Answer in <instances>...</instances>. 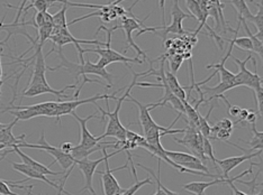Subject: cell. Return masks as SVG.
Wrapping results in <instances>:
<instances>
[{
    "label": "cell",
    "instance_id": "1",
    "mask_svg": "<svg viewBox=\"0 0 263 195\" xmlns=\"http://www.w3.org/2000/svg\"><path fill=\"white\" fill-rule=\"evenodd\" d=\"M58 56L60 58V61H61V63H60L58 67L55 68H50L47 67V70L49 71H57V70H60V69H65L68 71V72L70 74H72L74 76L76 79V85L78 84V82H79V76H82L83 78V81H82V84L78 88V90L74 94V98H78L79 97L80 94V91L81 89L83 88V85H85L86 83H99V84H103V82L100 81H97V80H90L88 79V74H93V75H98L100 76V78H103L104 80H106L107 82H108V86L111 88L112 86V75L107 71L106 69H103V68H99L97 63H92L90 61H86L83 64L81 63H73V62H70L67 57L64 56L63 52H62V49H58Z\"/></svg>",
    "mask_w": 263,
    "mask_h": 195
},
{
    "label": "cell",
    "instance_id": "2",
    "mask_svg": "<svg viewBox=\"0 0 263 195\" xmlns=\"http://www.w3.org/2000/svg\"><path fill=\"white\" fill-rule=\"evenodd\" d=\"M128 69L132 71V74H133V80H132V83L126 88V92H125L124 96H122L121 98H117V100H116L117 105H116L115 111H112V112L109 111V100H106L107 111L104 110L101 107H99L97 103H95L96 107L99 109V111L101 112V115H103V116H101V121L105 120V117H108V123H107L106 132H105L104 135H101V137H103V139L106 138V137L116 138L118 143L121 144V147L125 143V141H126L127 129L122 125L121 120H119V111H121L123 102L125 101V100H126L127 97H129V93H130L132 89L136 86L137 79H139L140 76H143V73L134 72L133 69H132L130 67Z\"/></svg>",
    "mask_w": 263,
    "mask_h": 195
},
{
    "label": "cell",
    "instance_id": "3",
    "mask_svg": "<svg viewBox=\"0 0 263 195\" xmlns=\"http://www.w3.org/2000/svg\"><path fill=\"white\" fill-rule=\"evenodd\" d=\"M103 155H105V170L101 172V170H97L96 173H98L101 175V184H103V191L105 195H121L122 193L125 192V188H122L119 183L117 182L116 177L114 176V173L117 172V170H122V169H127L128 168V163L123 165L121 167L110 169L109 167V163L108 159L112 156L117 155V154L124 151L121 148V145H119L118 141H115V143H110L108 145H106L103 149Z\"/></svg>",
    "mask_w": 263,
    "mask_h": 195
},
{
    "label": "cell",
    "instance_id": "4",
    "mask_svg": "<svg viewBox=\"0 0 263 195\" xmlns=\"http://www.w3.org/2000/svg\"><path fill=\"white\" fill-rule=\"evenodd\" d=\"M60 101H62V100L41 102L32 105H18V107L10 105V107H6L2 111V114L8 112V114L15 116L16 119L18 120H29L35 117H58Z\"/></svg>",
    "mask_w": 263,
    "mask_h": 195
},
{
    "label": "cell",
    "instance_id": "5",
    "mask_svg": "<svg viewBox=\"0 0 263 195\" xmlns=\"http://www.w3.org/2000/svg\"><path fill=\"white\" fill-rule=\"evenodd\" d=\"M171 17L172 23L170 25H163V26H157V27H144L137 33L136 36L139 37L142 34L147 32H153L155 35L162 37L164 40L166 38L168 34H177V35H187L188 32H186L182 27V21L187 18H194L191 15H188L180 8L179 6V0H173V5L171 8Z\"/></svg>",
    "mask_w": 263,
    "mask_h": 195
},
{
    "label": "cell",
    "instance_id": "6",
    "mask_svg": "<svg viewBox=\"0 0 263 195\" xmlns=\"http://www.w3.org/2000/svg\"><path fill=\"white\" fill-rule=\"evenodd\" d=\"M136 4H137V2L134 3L128 8V15L119 17L118 25L110 28V31L115 32V31H117V29H123V31L125 32V35H126V44H127L126 47L124 49V52H126L128 50V47H132V49H134L135 52L137 53V56H143V60L145 61V60H147L146 53L144 51H142L140 47L135 44L133 37H132V34H133L134 31H137V29H140V31H141L142 28L145 27L144 21L148 18V17H150L151 14L147 15L143 20H140L133 13H132V8H134V6Z\"/></svg>",
    "mask_w": 263,
    "mask_h": 195
},
{
    "label": "cell",
    "instance_id": "7",
    "mask_svg": "<svg viewBox=\"0 0 263 195\" xmlns=\"http://www.w3.org/2000/svg\"><path fill=\"white\" fill-rule=\"evenodd\" d=\"M231 57L238 65V68H240V72L236 74V79H235L237 86L245 85L248 88L253 89L254 91L263 86L262 85L263 76H260L258 74V65H256V60L252 57V54H251V53L244 61L238 60V58H236L233 55H231Z\"/></svg>",
    "mask_w": 263,
    "mask_h": 195
},
{
    "label": "cell",
    "instance_id": "8",
    "mask_svg": "<svg viewBox=\"0 0 263 195\" xmlns=\"http://www.w3.org/2000/svg\"><path fill=\"white\" fill-rule=\"evenodd\" d=\"M20 147V148H32V149H40V150H44L46 151L47 154H50V155L54 158V161H53L50 165L49 167H51L53 164L55 163H59L60 166H61L63 168V172L64 174L68 172V170L74 166L76 165V159L71 156V154H67L64 153L61 147H54L50 145L47 141L45 140V135H44V132L41 134V138L40 140L37 141V144H27L25 143V141H22V143H20L18 145H17Z\"/></svg>",
    "mask_w": 263,
    "mask_h": 195
},
{
    "label": "cell",
    "instance_id": "9",
    "mask_svg": "<svg viewBox=\"0 0 263 195\" xmlns=\"http://www.w3.org/2000/svg\"><path fill=\"white\" fill-rule=\"evenodd\" d=\"M100 31H105L107 33V43L106 46L104 47H98V49H93V50H83L85 53H96L98 54L100 57H104L107 60L109 64L111 63H124L126 67H129V63H134V64H143L144 61L140 60L139 57L135 58H130V57H126L125 55L121 54V53L116 52L115 50H112L110 47V43H111V31L110 28H107L105 26H100L98 28V31L96 32V35H97Z\"/></svg>",
    "mask_w": 263,
    "mask_h": 195
},
{
    "label": "cell",
    "instance_id": "10",
    "mask_svg": "<svg viewBox=\"0 0 263 195\" xmlns=\"http://www.w3.org/2000/svg\"><path fill=\"white\" fill-rule=\"evenodd\" d=\"M175 141L179 145H182L188 148L193 153V155L198 157L200 161H202V163L209 162L204 153V136L200 134L197 127L188 123L186 132H184V137L182 139L175 138Z\"/></svg>",
    "mask_w": 263,
    "mask_h": 195
},
{
    "label": "cell",
    "instance_id": "11",
    "mask_svg": "<svg viewBox=\"0 0 263 195\" xmlns=\"http://www.w3.org/2000/svg\"><path fill=\"white\" fill-rule=\"evenodd\" d=\"M121 90H122V89H119L118 91H121ZM116 93H112V94H96L95 97L83 99V100L74 99V100H71V101H60L59 102V109H58L57 122L60 123V119H61L62 116L71 115L73 111H76V109L78 107H80L81 104H86V103H93L95 104L97 100H103V99H105V100L112 99V100H115V101H116V100H117Z\"/></svg>",
    "mask_w": 263,
    "mask_h": 195
},
{
    "label": "cell",
    "instance_id": "12",
    "mask_svg": "<svg viewBox=\"0 0 263 195\" xmlns=\"http://www.w3.org/2000/svg\"><path fill=\"white\" fill-rule=\"evenodd\" d=\"M165 155L168 156L172 162H175L177 165H180V166L193 169V170H198V172H204L207 174H212L209 172L206 165L202 163V161L198 157H196L193 154L188 153H181V151H171V150H165Z\"/></svg>",
    "mask_w": 263,
    "mask_h": 195
},
{
    "label": "cell",
    "instance_id": "13",
    "mask_svg": "<svg viewBox=\"0 0 263 195\" xmlns=\"http://www.w3.org/2000/svg\"><path fill=\"white\" fill-rule=\"evenodd\" d=\"M104 161H105V155L101 158L93 159V161H91V159H89V158L81 159V161H76V165L82 172L83 176H85V181H86L85 186H83V188L80 191L81 193L85 191H89L92 195H97V193H96L95 188L92 186V179H93V175L96 174V172H97L98 165L104 163Z\"/></svg>",
    "mask_w": 263,
    "mask_h": 195
},
{
    "label": "cell",
    "instance_id": "14",
    "mask_svg": "<svg viewBox=\"0 0 263 195\" xmlns=\"http://www.w3.org/2000/svg\"><path fill=\"white\" fill-rule=\"evenodd\" d=\"M72 115L76 120L79 122L80 125V134H81V140L79 145L81 147H83V148H87V149H91V148H95L96 146H98L100 144V141L103 140V137L101 136H99V137H95V136L89 132V129L87 128V122L90 120V119H93V118H97V114H93V115H90L88 116L86 118H81L77 115V112L73 111Z\"/></svg>",
    "mask_w": 263,
    "mask_h": 195
},
{
    "label": "cell",
    "instance_id": "15",
    "mask_svg": "<svg viewBox=\"0 0 263 195\" xmlns=\"http://www.w3.org/2000/svg\"><path fill=\"white\" fill-rule=\"evenodd\" d=\"M263 150H256L255 153H251V154H244V155L241 156H233L229 157L225 159H217V165L220 167V169L223 170V177L224 179H229L230 173L235 167H237L238 165H241L242 163L250 161V159L255 158V157H260Z\"/></svg>",
    "mask_w": 263,
    "mask_h": 195
},
{
    "label": "cell",
    "instance_id": "16",
    "mask_svg": "<svg viewBox=\"0 0 263 195\" xmlns=\"http://www.w3.org/2000/svg\"><path fill=\"white\" fill-rule=\"evenodd\" d=\"M76 86H77L76 84H71L61 89V90H55V89L51 88L50 84H33V85H28L25 90L23 91L22 97L33 98V97H39L41 94L51 93L57 96L59 100H62V98H69V96L64 94V91L68 90V89H74Z\"/></svg>",
    "mask_w": 263,
    "mask_h": 195
},
{
    "label": "cell",
    "instance_id": "17",
    "mask_svg": "<svg viewBox=\"0 0 263 195\" xmlns=\"http://www.w3.org/2000/svg\"><path fill=\"white\" fill-rule=\"evenodd\" d=\"M129 99H126L125 101L127 102H133L135 103L137 107H139V119H140V122H141V127H142V130H143V135L151 132V130L153 129H159L161 128V126H159L157 122H155L153 120L152 116L150 115V108H148L147 104H143L141 103L140 101H137L136 99L132 98L130 96L128 97Z\"/></svg>",
    "mask_w": 263,
    "mask_h": 195
},
{
    "label": "cell",
    "instance_id": "18",
    "mask_svg": "<svg viewBox=\"0 0 263 195\" xmlns=\"http://www.w3.org/2000/svg\"><path fill=\"white\" fill-rule=\"evenodd\" d=\"M10 164H11V166H13V168L16 170V172H20L23 175H25L26 177H28L29 180L33 179V180H39V181H42V182L46 183V184H49L50 186H52L53 188H54V190L58 191V195L60 194V185L57 184L55 182L51 181L50 179H47L46 175L37 172V170H35L32 167L27 166V165H25L24 163H13V162H10Z\"/></svg>",
    "mask_w": 263,
    "mask_h": 195
},
{
    "label": "cell",
    "instance_id": "19",
    "mask_svg": "<svg viewBox=\"0 0 263 195\" xmlns=\"http://www.w3.org/2000/svg\"><path fill=\"white\" fill-rule=\"evenodd\" d=\"M25 179L21 182H9L0 179V195H32L33 185L23 186L21 183L26 182Z\"/></svg>",
    "mask_w": 263,
    "mask_h": 195
},
{
    "label": "cell",
    "instance_id": "20",
    "mask_svg": "<svg viewBox=\"0 0 263 195\" xmlns=\"http://www.w3.org/2000/svg\"><path fill=\"white\" fill-rule=\"evenodd\" d=\"M14 150H15V153L17 154V155H18L20 157H21V159L23 161V163L25 164V165H27V166H29V167H32L33 169H35V170H37V172H40V173H42V174H44V175H51V176H59V175H63L64 174V172L62 170V172H53V170H51L50 169V167L49 166H44L43 164H41V163H39V162H36L35 161V159H33L31 156H28V155H26L25 153H23L22 150H21V148L17 145H15L14 147Z\"/></svg>",
    "mask_w": 263,
    "mask_h": 195
},
{
    "label": "cell",
    "instance_id": "21",
    "mask_svg": "<svg viewBox=\"0 0 263 195\" xmlns=\"http://www.w3.org/2000/svg\"><path fill=\"white\" fill-rule=\"evenodd\" d=\"M18 121V119H15L13 122L8 123L7 127L0 130V144L6 145L7 148H13L15 145H18L20 143H22L24 138L26 137L25 134L20 136V137H15L13 134V128Z\"/></svg>",
    "mask_w": 263,
    "mask_h": 195
},
{
    "label": "cell",
    "instance_id": "22",
    "mask_svg": "<svg viewBox=\"0 0 263 195\" xmlns=\"http://www.w3.org/2000/svg\"><path fill=\"white\" fill-rule=\"evenodd\" d=\"M229 179H224L223 177V179H215L211 182H191V183H188V184L182 185L181 187L183 188V190H186L193 194L201 195L205 193V191L208 187L214 186V185H218V184H226L227 180Z\"/></svg>",
    "mask_w": 263,
    "mask_h": 195
},
{
    "label": "cell",
    "instance_id": "23",
    "mask_svg": "<svg viewBox=\"0 0 263 195\" xmlns=\"http://www.w3.org/2000/svg\"><path fill=\"white\" fill-rule=\"evenodd\" d=\"M165 78H166V83H168L172 93L180 99L181 101L187 100L186 90H184L183 86H181L180 83H179L176 74H173L171 71H165Z\"/></svg>",
    "mask_w": 263,
    "mask_h": 195
},
{
    "label": "cell",
    "instance_id": "24",
    "mask_svg": "<svg viewBox=\"0 0 263 195\" xmlns=\"http://www.w3.org/2000/svg\"><path fill=\"white\" fill-rule=\"evenodd\" d=\"M241 20L238 19V23H237V27H236V31H234L233 29V33H234V37H233V39H227V42L233 44L234 46L238 47V49H241L243 51H248L250 53L253 52V44H252V40H251V38L249 36H243V37H237V34H238V31H240V27H241Z\"/></svg>",
    "mask_w": 263,
    "mask_h": 195
},
{
    "label": "cell",
    "instance_id": "25",
    "mask_svg": "<svg viewBox=\"0 0 263 195\" xmlns=\"http://www.w3.org/2000/svg\"><path fill=\"white\" fill-rule=\"evenodd\" d=\"M252 133H253V138L252 140L247 141V144H249L251 146L250 149H244L240 146H236V148L241 149L242 151H244V154H251L253 153L254 150H263V132H259L258 129L255 127V123L252 125Z\"/></svg>",
    "mask_w": 263,
    "mask_h": 195
},
{
    "label": "cell",
    "instance_id": "26",
    "mask_svg": "<svg viewBox=\"0 0 263 195\" xmlns=\"http://www.w3.org/2000/svg\"><path fill=\"white\" fill-rule=\"evenodd\" d=\"M232 5L237 11V15L240 18H243L245 20H251L253 17V14L251 13V10L249 8V6L245 0H230L229 3H226Z\"/></svg>",
    "mask_w": 263,
    "mask_h": 195
},
{
    "label": "cell",
    "instance_id": "27",
    "mask_svg": "<svg viewBox=\"0 0 263 195\" xmlns=\"http://www.w3.org/2000/svg\"><path fill=\"white\" fill-rule=\"evenodd\" d=\"M214 107H215V104L213 103L212 105H211V109H209V111H208V114H207V116H201L200 114H199V125H198V130L200 132V134L204 136L205 138H211V136H212V127H211V125H209V116H211V114H212V111L214 110Z\"/></svg>",
    "mask_w": 263,
    "mask_h": 195
},
{
    "label": "cell",
    "instance_id": "28",
    "mask_svg": "<svg viewBox=\"0 0 263 195\" xmlns=\"http://www.w3.org/2000/svg\"><path fill=\"white\" fill-rule=\"evenodd\" d=\"M137 166L142 167L143 169H145L146 172L150 173V174L152 175L153 179H155V183H157V185L160 186L161 188H162V190L165 192L166 195H179V194L176 193V192L170 191L168 187H165V186L162 184V183H161V159H159V162H158V175H157V176H155V173L153 172V170H152L151 168H148V167H146V166H143L142 164H137Z\"/></svg>",
    "mask_w": 263,
    "mask_h": 195
},
{
    "label": "cell",
    "instance_id": "29",
    "mask_svg": "<svg viewBox=\"0 0 263 195\" xmlns=\"http://www.w3.org/2000/svg\"><path fill=\"white\" fill-rule=\"evenodd\" d=\"M250 2L253 3V4L256 6V7L259 8L258 13H256L255 16L253 15L252 19H251L250 21L254 24L256 29H258V32H259V31H263V0H261L260 4L255 3L254 0H250Z\"/></svg>",
    "mask_w": 263,
    "mask_h": 195
},
{
    "label": "cell",
    "instance_id": "30",
    "mask_svg": "<svg viewBox=\"0 0 263 195\" xmlns=\"http://www.w3.org/2000/svg\"><path fill=\"white\" fill-rule=\"evenodd\" d=\"M153 184H154V182L151 180V177H146V179L143 181H136L134 185H132L130 187L126 188L125 192L122 193L121 195H134L137 191L140 190L141 187H143L144 185H153Z\"/></svg>",
    "mask_w": 263,
    "mask_h": 195
},
{
    "label": "cell",
    "instance_id": "31",
    "mask_svg": "<svg viewBox=\"0 0 263 195\" xmlns=\"http://www.w3.org/2000/svg\"><path fill=\"white\" fill-rule=\"evenodd\" d=\"M204 153H205V156L207 157L208 161H211L215 167H217V159L215 157V154H214V148H213V145L211 143V139L205 138L204 137Z\"/></svg>",
    "mask_w": 263,
    "mask_h": 195
},
{
    "label": "cell",
    "instance_id": "32",
    "mask_svg": "<svg viewBox=\"0 0 263 195\" xmlns=\"http://www.w3.org/2000/svg\"><path fill=\"white\" fill-rule=\"evenodd\" d=\"M182 61H183V57L179 54H175L170 58V67L173 74H176L178 72L179 68H180V65L182 64Z\"/></svg>",
    "mask_w": 263,
    "mask_h": 195
},
{
    "label": "cell",
    "instance_id": "33",
    "mask_svg": "<svg viewBox=\"0 0 263 195\" xmlns=\"http://www.w3.org/2000/svg\"><path fill=\"white\" fill-rule=\"evenodd\" d=\"M214 126L219 128V129H225V130H230V132H233V129H234L235 125H234V122L229 119V118H223L222 120L218 121L217 123H215Z\"/></svg>",
    "mask_w": 263,
    "mask_h": 195
},
{
    "label": "cell",
    "instance_id": "34",
    "mask_svg": "<svg viewBox=\"0 0 263 195\" xmlns=\"http://www.w3.org/2000/svg\"><path fill=\"white\" fill-rule=\"evenodd\" d=\"M256 103H258V111L259 115L263 118V86L254 91Z\"/></svg>",
    "mask_w": 263,
    "mask_h": 195
},
{
    "label": "cell",
    "instance_id": "35",
    "mask_svg": "<svg viewBox=\"0 0 263 195\" xmlns=\"http://www.w3.org/2000/svg\"><path fill=\"white\" fill-rule=\"evenodd\" d=\"M4 56L3 54V50L0 49V100H2V86L6 83V80L10 79L11 76H13L14 74H11L9 76H7V78H4V71H3V63H2V57Z\"/></svg>",
    "mask_w": 263,
    "mask_h": 195
},
{
    "label": "cell",
    "instance_id": "36",
    "mask_svg": "<svg viewBox=\"0 0 263 195\" xmlns=\"http://www.w3.org/2000/svg\"><path fill=\"white\" fill-rule=\"evenodd\" d=\"M249 112H250L249 109H243L242 108L240 115H238V119L234 122V125H237V123H240V122H245V120H247V118L249 116Z\"/></svg>",
    "mask_w": 263,
    "mask_h": 195
},
{
    "label": "cell",
    "instance_id": "37",
    "mask_svg": "<svg viewBox=\"0 0 263 195\" xmlns=\"http://www.w3.org/2000/svg\"><path fill=\"white\" fill-rule=\"evenodd\" d=\"M256 119H258V115H256L254 111H251V110H250L249 116H248V118H247V120H245V122L250 123V125H253V123L256 122Z\"/></svg>",
    "mask_w": 263,
    "mask_h": 195
},
{
    "label": "cell",
    "instance_id": "38",
    "mask_svg": "<svg viewBox=\"0 0 263 195\" xmlns=\"http://www.w3.org/2000/svg\"><path fill=\"white\" fill-rule=\"evenodd\" d=\"M61 149H62L64 153L71 154V151H72V149H73V145L71 144V143H63L62 146H61Z\"/></svg>",
    "mask_w": 263,
    "mask_h": 195
},
{
    "label": "cell",
    "instance_id": "39",
    "mask_svg": "<svg viewBox=\"0 0 263 195\" xmlns=\"http://www.w3.org/2000/svg\"><path fill=\"white\" fill-rule=\"evenodd\" d=\"M251 165H252V166L259 167V170H258V172L263 173V158H261V157H260V163H252ZM259 186H263V183H261V184H259ZM262 190H263V188H262Z\"/></svg>",
    "mask_w": 263,
    "mask_h": 195
},
{
    "label": "cell",
    "instance_id": "40",
    "mask_svg": "<svg viewBox=\"0 0 263 195\" xmlns=\"http://www.w3.org/2000/svg\"><path fill=\"white\" fill-rule=\"evenodd\" d=\"M9 38H10V36H7L6 37V39H4V40H0V47H3V46H8V40H9Z\"/></svg>",
    "mask_w": 263,
    "mask_h": 195
},
{
    "label": "cell",
    "instance_id": "41",
    "mask_svg": "<svg viewBox=\"0 0 263 195\" xmlns=\"http://www.w3.org/2000/svg\"><path fill=\"white\" fill-rule=\"evenodd\" d=\"M158 186V185H157ZM153 195H166L165 194V192L162 190V188H161L160 186H158V190H157V193L155 194H153Z\"/></svg>",
    "mask_w": 263,
    "mask_h": 195
},
{
    "label": "cell",
    "instance_id": "42",
    "mask_svg": "<svg viewBox=\"0 0 263 195\" xmlns=\"http://www.w3.org/2000/svg\"><path fill=\"white\" fill-rule=\"evenodd\" d=\"M123 2H125V0H115V2H112L111 4L112 5H119V4L123 3Z\"/></svg>",
    "mask_w": 263,
    "mask_h": 195
},
{
    "label": "cell",
    "instance_id": "43",
    "mask_svg": "<svg viewBox=\"0 0 263 195\" xmlns=\"http://www.w3.org/2000/svg\"><path fill=\"white\" fill-rule=\"evenodd\" d=\"M7 126H8V123H2V122H0V130L6 128Z\"/></svg>",
    "mask_w": 263,
    "mask_h": 195
},
{
    "label": "cell",
    "instance_id": "44",
    "mask_svg": "<svg viewBox=\"0 0 263 195\" xmlns=\"http://www.w3.org/2000/svg\"><path fill=\"white\" fill-rule=\"evenodd\" d=\"M201 195H206V194H205V193H204V194H201Z\"/></svg>",
    "mask_w": 263,
    "mask_h": 195
},
{
    "label": "cell",
    "instance_id": "45",
    "mask_svg": "<svg viewBox=\"0 0 263 195\" xmlns=\"http://www.w3.org/2000/svg\"><path fill=\"white\" fill-rule=\"evenodd\" d=\"M262 85H263V81H262Z\"/></svg>",
    "mask_w": 263,
    "mask_h": 195
}]
</instances>
